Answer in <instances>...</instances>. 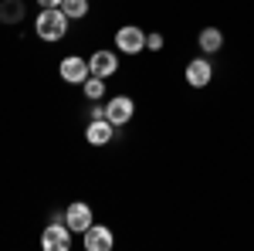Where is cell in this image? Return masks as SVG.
<instances>
[{
	"label": "cell",
	"instance_id": "6da1fadb",
	"mask_svg": "<svg viewBox=\"0 0 254 251\" xmlns=\"http://www.w3.org/2000/svg\"><path fill=\"white\" fill-rule=\"evenodd\" d=\"M68 24H71V20L64 17L61 7H44L38 14V20H34V34H38L41 41H48V44H55V41L68 38Z\"/></svg>",
	"mask_w": 254,
	"mask_h": 251
},
{
	"label": "cell",
	"instance_id": "7a4b0ae2",
	"mask_svg": "<svg viewBox=\"0 0 254 251\" xmlns=\"http://www.w3.org/2000/svg\"><path fill=\"white\" fill-rule=\"evenodd\" d=\"M41 248L44 251H68L71 248V228L64 221H51L41 231Z\"/></svg>",
	"mask_w": 254,
	"mask_h": 251
},
{
	"label": "cell",
	"instance_id": "3957f363",
	"mask_svg": "<svg viewBox=\"0 0 254 251\" xmlns=\"http://www.w3.org/2000/svg\"><path fill=\"white\" fill-rule=\"evenodd\" d=\"M116 48L122 51V55H139V51L146 48V31L136 27V24L119 27V31H116Z\"/></svg>",
	"mask_w": 254,
	"mask_h": 251
},
{
	"label": "cell",
	"instance_id": "277c9868",
	"mask_svg": "<svg viewBox=\"0 0 254 251\" xmlns=\"http://www.w3.org/2000/svg\"><path fill=\"white\" fill-rule=\"evenodd\" d=\"M81 245H85V251H112L116 248V234L105 224H92L88 231L81 234Z\"/></svg>",
	"mask_w": 254,
	"mask_h": 251
},
{
	"label": "cell",
	"instance_id": "5b68a950",
	"mask_svg": "<svg viewBox=\"0 0 254 251\" xmlns=\"http://www.w3.org/2000/svg\"><path fill=\"white\" fill-rule=\"evenodd\" d=\"M64 224L71 228L75 234H85L95 221H92V207L85 204V200H75V204H68L64 207Z\"/></svg>",
	"mask_w": 254,
	"mask_h": 251
},
{
	"label": "cell",
	"instance_id": "8992f818",
	"mask_svg": "<svg viewBox=\"0 0 254 251\" xmlns=\"http://www.w3.org/2000/svg\"><path fill=\"white\" fill-rule=\"evenodd\" d=\"M58 75L64 78L68 85H81L85 78L92 75V68H88V61H85V58H78V55H68V58H61Z\"/></svg>",
	"mask_w": 254,
	"mask_h": 251
},
{
	"label": "cell",
	"instance_id": "52a82bcc",
	"mask_svg": "<svg viewBox=\"0 0 254 251\" xmlns=\"http://www.w3.org/2000/svg\"><path fill=\"white\" fill-rule=\"evenodd\" d=\"M132 112H136V102L129 95H116L105 102V119L112 122V126H126L129 119H132Z\"/></svg>",
	"mask_w": 254,
	"mask_h": 251
},
{
	"label": "cell",
	"instance_id": "ba28073f",
	"mask_svg": "<svg viewBox=\"0 0 254 251\" xmlns=\"http://www.w3.org/2000/svg\"><path fill=\"white\" fill-rule=\"evenodd\" d=\"M210 78H214V65L207 58H193L187 65V85H190V88H207Z\"/></svg>",
	"mask_w": 254,
	"mask_h": 251
},
{
	"label": "cell",
	"instance_id": "9c48e42d",
	"mask_svg": "<svg viewBox=\"0 0 254 251\" xmlns=\"http://www.w3.org/2000/svg\"><path fill=\"white\" fill-rule=\"evenodd\" d=\"M88 68H92V75L98 78H109L119 72V55L116 51H95L92 58H88Z\"/></svg>",
	"mask_w": 254,
	"mask_h": 251
},
{
	"label": "cell",
	"instance_id": "30bf717a",
	"mask_svg": "<svg viewBox=\"0 0 254 251\" xmlns=\"http://www.w3.org/2000/svg\"><path fill=\"white\" fill-rule=\"evenodd\" d=\"M112 136H116V126H112L109 119H92L88 129H85V139H88L92 146H109Z\"/></svg>",
	"mask_w": 254,
	"mask_h": 251
},
{
	"label": "cell",
	"instance_id": "8fae6325",
	"mask_svg": "<svg viewBox=\"0 0 254 251\" xmlns=\"http://www.w3.org/2000/svg\"><path fill=\"white\" fill-rule=\"evenodd\" d=\"M196 44H200L203 55H217V51L224 48V34H220V27H203V31L196 34Z\"/></svg>",
	"mask_w": 254,
	"mask_h": 251
},
{
	"label": "cell",
	"instance_id": "7c38bea8",
	"mask_svg": "<svg viewBox=\"0 0 254 251\" xmlns=\"http://www.w3.org/2000/svg\"><path fill=\"white\" fill-rule=\"evenodd\" d=\"M24 20V0H0V24H20Z\"/></svg>",
	"mask_w": 254,
	"mask_h": 251
},
{
	"label": "cell",
	"instance_id": "4fadbf2b",
	"mask_svg": "<svg viewBox=\"0 0 254 251\" xmlns=\"http://www.w3.org/2000/svg\"><path fill=\"white\" fill-rule=\"evenodd\" d=\"M81 92H85V98H88V102H98V98L105 95V78L88 75L85 82H81Z\"/></svg>",
	"mask_w": 254,
	"mask_h": 251
},
{
	"label": "cell",
	"instance_id": "5bb4252c",
	"mask_svg": "<svg viewBox=\"0 0 254 251\" xmlns=\"http://www.w3.org/2000/svg\"><path fill=\"white\" fill-rule=\"evenodd\" d=\"M61 10L68 20H81L88 14V0H61Z\"/></svg>",
	"mask_w": 254,
	"mask_h": 251
},
{
	"label": "cell",
	"instance_id": "9a60e30c",
	"mask_svg": "<svg viewBox=\"0 0 254 251\" xmlns=\"http://www.w3.org/2000/svg\"><path fill=\"white\" fill-rule=\"evenodd\" d=\"M146 48H149V51H163V34H156V31L146 34Z\"/></svg>",
	"mask_w": 254,
	"mask_h": 251
},
{
	"label": "cell",
	"instance_id": "2e32d148",
	"mask_svg": "<svg viewBox=\"0 0 254 251\" xmlns=\"http://www.w3.org/2000/svg\"><path fill=\"white\" fill-rule=\"evenodd\" d=\"M88 119H105V105H92L88 109Z\"/></svg>",
	"mask_w": 254,
	"mask_h": 251
},
{
	"label": "cell",
	"instance_id": "e0dca14e",
	"mask_svg": "<svg viewBox=\"0 0 254 251\" xmlns=\"http://www.w3.org/2000/svg\"><path fill=\"white\" fill-rule=\"evenodd\" d=\"M41 7H61V0H38Z\"/></svg>",
	"mask_w": 254,
	"mask_h": 251
}]
</instances>
